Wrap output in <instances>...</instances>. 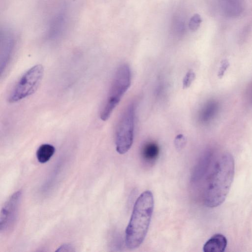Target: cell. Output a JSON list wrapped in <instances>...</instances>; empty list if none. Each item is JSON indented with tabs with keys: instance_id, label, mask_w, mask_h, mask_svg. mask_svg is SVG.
Here are the masks:
<instances>
[{
	"instance_id": "cell-14",
	"label": "cell",
	"mask_w": 252,
	"mask_h": 252,
	"mask_svg": "<svg viewBox=\"0 0 252 252\" xmlns=\"http://www.w3.org/2000/svg\"><path fill=\"white\" fill-rule=\"evenodd\" d=\"M186 139L182 134L178 135L174 141L175 146L178 150H182L185 146Z\"/></svg>"
},
{
	"instance_id": "cell-16",
	"label": "cell",
	"mask_w": 252,
	"mask_h": 252,
	"mask_svg": "<svg viewBox=\"0 0 252 252\" xmlns=\"http://www.w3.org/2000/svg\"><path fill=\"white\" fill-rule=\"evenodd\" d=\"M229 65V63L227 60L225 59L221 62L218 74V76L220 78H222L223 76Z\"/></svg>"
},
{
	"instance_id": "cell-1",
	"label": "cell",
	"mask_w": 252,
	"mask_h": 252,
	"mask_svg": "<svg viewBox=\"0 0 252 252\" xmlns=\"http://www.w3.org/2000/svg\"><path fill=\"white\" fill-rule=\"evenodd\" d=\"M235 173L233 156L223 153L215 160L206 179L204 190L205 205L215 208L225 200L231 188Z\"/></svg>"
},
{
	"instance_id": "cell-7",
	"label": "cell",
	"mask_w": 252,
	"mask_h": 252,
	"mask_svg": "<svg viewBox=\"0 0 252 252\" xmlns=\"http://www.w3.org/2000/svg\"><path fill=\"white\" fill-rule=\"evenodd\" d=\"M220 109V103L214 99L207 100L199 109L197 118L202 124L210 123L217 115Z\"/></svg>"
},
{
	"instance_id": "cell-3",
	"label": "cell",
	"mask_w": 252,
	"mask_h": 252,
	"mask_svg": "<svg viewBox=\"0 0 252 252\" xmlns=\"http://www.w3.org/2000/svg\"><path fill=\"white\" fill-rule=\"evenodd\" d=\"M131 82L129 65L124 63L117 68L113 77L106 99L100 112L101 120H107L129 88Z\"/></svg>"
},
{
	"instance_id": "cell-12",
	"label": "cell",
	"mask_w": 252,
	"mask_h": 252,
	"mask_svg": "<svg viewBox=\"0 0 252 252\" xmlns=\"http://www.w3.org/2000/svg\"><path fill=\"white\" fill-rule=\"evenodd\" d=\"M202 22V19L198 14H194L190 19L189 27L192 31H196L200 27Z\"/></svg>"
},
{
	"instance_id": "cell-11",
	"label": "cell",
	"mask_w": 252,
	"mask_h": 252,
	"mask_svg": "<svg viewBox=\"0 0 252 252\" xmlns=\"http://www.w3.org/2000/svg\"><path fill=\"white\" fill-rule=\"evenodd\" d=\"M55 152V147L49 144H43L38 148L36 155L38 161L45 163L51 158Z\"/></svg>"
},
{
	"instance_id": "cell-13",
	"label": "cell",
	"mask_w": 252,
	"mask_h": 252,
	"mask_svg": "<svg viewBox=\"0 0 252 252\" xmlns=\"http://www.w3.org/2000/svg\"><path fill=\"white\" fill-rule=\"evenodd\" d=\"M195 78V74L192 70H189L186 74L183 80V87L184 89L189 88L193 82Z\"/></svg>"
},
{
	"instance_id": "cell-6",
	"label": "cell",
	"mask_w": 252,
	"mask_h": 252,
	"mask_svg": "<svg viewBox=\"0 0 252 252\" xmlns=\"http://www.w3.org/2000/svg\"><path fill=\"white\" fill-rule=\"evenodd\" d=\"M22 194L21 190L16 191L3 205L0 216L1 232L7 231L14 225L17 219Z\"/></svg>"
},
{
	"instance_id": "cell-5",
	"label": "cell",
	"mask_w": 252,
	"mask_h": 252,
	"mask_svg": "<svg viewBox=\"0 0 252 252\" xmlns=\"http://www.w3.org/2000/svg\"><path fill=\"white\" fill-rule=\"evenodd\" d=\"M44 68L36 64L28 70L20 78L9 96L8 101L15 103L35 93L41 81Z\"/></svg>"
},
{
	"instance_id": "cell-2",
	"label": "cell",
	"mask_w": 252,
	"mask_h": 252,
	"mask_svg": "<svg viewBox=\"0 0 252 252\" xmlns=\"http://www.w3.org/2000/svg\"><path fill=\"white\" fill-rule=\"evenodd\" d=\"M154 207V196L151 191L143 192L137 198L125 232V243L128 249L138 248L144 241L150 226Z\"/></svg>"
},
{
	"instance_id": "cell-17",
	"label": "cell",
	"mask_w": 252,
	"mask_h": 252,
	"mask_svg": "<svg viewBox=\"0 0 252 252\" xmlns=\"http://www.w3.org/2000/svg\"><path fill=\"white\" fill-rule=\"evenodd\" d=\"M72 247L69 244H63L56 251H72Z\"/></svg>"
},
{
	"instance_id": "cell-15",
	"label": "cell",
	"mask_w": 252,
	"mask_h": 252,
	"mask_svg": "<svg viewBox=\"0 0 252 252\" xmlns=\"http://www.w3.org/2000/svg\"><path fill=\"white\" fill-rule=\"evenodd\" d=\"M173 29L177 33H181L184 31V23L181 19L179 18H177L174 19L173 22Z\"/></svg>"
},
{
	"instance_id": "cell-8",
	"label": "cell",
	"mask_w": 252,
	"mask_h": 252,
	"mask_svg": "<svg viewBox=\"0 0 252 252\" xmlns=\"http://www.w3.org/2000/svg\"><path fill=\"white\" fill-rule=\"evenodd\" d=\"M14 36L11 31L4 29L0 32V57L4 66L8 60L14 45Z\"/></svg>"
},
{
	"instance_id": "cell-9",
	"label": "cell",
	"mask_w": 252,
	"mask_h": 252,
	"mask_svg": "<svg viewBox=\"0 0 252 252\" xmlns=\"http://www.w3.org/2000/svg\"><path fill=\"white\" fill-rule=\"evenodd\" d=\"M159 152L158 144L154 141H148L141 147V157L145 163L152 164L158 159Z\"/></svg>"
},
{
	"instance_id": "cell-4",
	"label": "cell",
	"mask_w": 252,
	"mask_h": 252,
	"mask_svg": "<svg viewBox=\"0 0 252 252\" xmlns=\"http://www.w3.org/2000/svg\"><path fill=\"white\" fill-rule=\"evenodd\" d=\"M136 105L130 102L124 109L118 121L115 133V145L120 154L126 153L133 141Z\"/></svg>"
},
{
	"instance_id": "cell-10",
	"label": "cell",
	"mask_w": 252,
	"mask_h": 252,
	"mask_svg": "<svg viewBox=\"0 0 252 252\" xmlns=\"http://www.w3.org/2000/svg\"><path fill=\"white\" fill-rule=\"evenodd\" d=\"M227 241L224 236L216 234L211 237L204 245V252H222L227 246Z\"/></svg>"
}]
</instances>
